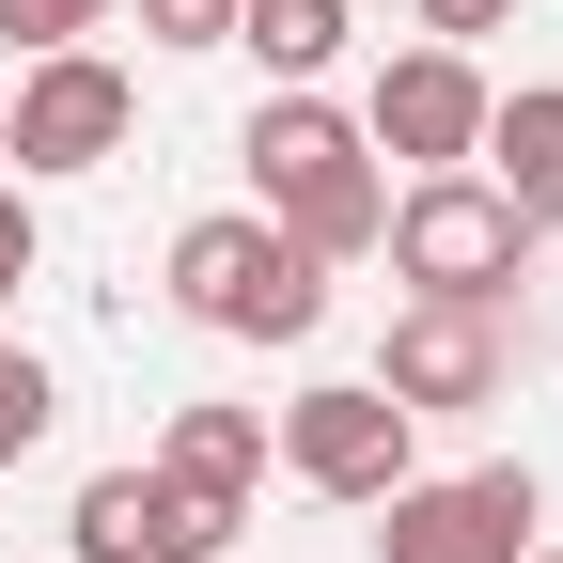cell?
Returning <instances> with one entry per match:
<instances>
[{"label": "cell", "instance_id": "1", "mask_svg": "<svg viewBox=\"0 0 563 563\" xmlns=\"http://www.w3.org/2000/svg\"><path fill=\"white\" fill-rule=\"evenodd\" d=\"M235 157H251V220H282L313 266H361V251H376V220H391V173H376L361 110H329V95H266Z\"/></svg>", "mask_w": 563, "mask_h": 563}, {"label": "cell", "instance_id": "2", "mask_svg": "<svg viewBox=\"0 0 563 563\" xmlns=\"http://www.w3.org/2000/svg\"><path fill=\"white\" fill-rule=\"evenodd\" d=\"M173 313L220 329V344H313V329H329V266L282 235V220L220 203V220L173 235Z\"/></svg>", "mask_w": 563, "mask_h": 563}, {"label": "cell", "instance_id": "3", "mask_svg": "<svg viewBox=\"0 0 563 563\" xmlns=\"http://www.w3.org/2000/svg\"><path fill=\"white\" fill-rule=\"evenodd\" d=\"M376 251H391V282H407V298L501 313L517 282H532V251H548V235H532L485 173H407V188H391V220H376Z\"/></svg>", "mask_w": 563, "mask_h": 563}, {"label": "cell", "instance_id": "4", "mask_svg": "<svg viewBox=\"0 0 563 563\" xmlns=\"http://www.w3.org/2000/svg\"><path fill=\"white\" fill-rule=\"evenodd\" d=\"M125 125H141V79H125V63H110V47H47V63L0 79V173H16V188H47V173H110Z\"/></svg>", "mask_w": 563, "mask_h": 563}, {"label": "cell", "instance_id": "5", "mask_svg": "<svg viewBox=\"0 0 563 563\" xmlns=\"http://www.w3.org/2000/svg\"><path fill=\"white\" fill-rule=\"evenodd\" d=\"M266 454L298 470L313 501H361V517H376L391 485L422 470V422H407V407H391L376 376H313L298 407H266Z\"/></svg>", "mask_w": 563, "mask_h": 563}, {"label": "cell", "instance_id": "6", "mask_svg": "<svg viewBox=\"0 0 563 563\" xmlns=\"http://www.w3.org/2000/svg\"><path fill=\"white\" fill-rule=\"evenodd\" d=\"M251 501L235 485H173V470H95L63 501V548L79 563H235Z\"/></svg>", "mask_w": 563, "mask_h": 563}, {"label": "cell", "instance_id": "7", "mask_svg": "<svg viewBox=\"0 0 563 563\" xmlns=\"http://www.w3.org/2000/svg\"><path fill=\"white\" fill-rule=\"evenodd\" d=\"M548 501H532V470H454V485H391L376 501V563H532Z\"/></svg>", "mask_w": 563, "mask_h": 563}, {"label": "cell", "instance_id": "8", "mask_svg": "<svg viewBox=\"0 0 563 563\" xmlns=\"http://www.w3.org/2000/svg\"><path fill=\"white\" fill-rule=\"evenodd\" d=\"M361 141H376V173H470L485 157V63L470 47H391L376 63V95H361Z\"/></svg>", "mask_w": 563, "mask_h": 563}, {"label": "cell", "instance_id": "9", "mask_svg": "<svg viewBox=\"0 0 563 563\" xmlns=\"http://www.w3.org/2000/svg\"><path fill=\"white\" fill-rule=\"evenodd\" d=\"M501 313H454V298H407L391 313V344H376V391L407 407V422H470V407H501Z\"/></svg>", "mask_w": 563, "mask_h": 563}, {"label": "cell", "instance_id": "10", "mask_svg": "<svg viewBox=\"0 0 563 563\" xmlns=\"http://www.w3.org/2000/svg\"><path fill=\"white\" fill-rule=\"evenodd\" d=\"M485 188L517 203L532 235H563V79H517V95H485Z\"/></svg>", "mask_w": 563, "mask_h": 563}, {"label": "cell", "instance_id": "11", "mask_svg": "<svg viewBox=\"0 0 563 563\" xmlns=\"http://www.w3.org/2000/svg\"><path fill=\"white\" fill-rule=\"evenodd\" d=\"M235 47L266 63V95H313L344 63V0H235Z\"/></svg>", "mask_w": 563, "mask_h": 563}, {"label": "cell", "instance_id": "12", "mask_svg": "<svg viewBox=\"0 0 563 563\" xmlns=\"http://www.w3.org/2000/svg\"><path fill=\"white\" fill-rule=\"evenodd\" d=\"M157 470L173 485H266V407H173V439H157Z\"/></svg>", "mask_w": 563, "mask_h": 563}, {"label": "cell", "instance_id": "13", "mask_svg": "<svg viewBox=\"0 0 563 563\" xmlns=\"http://www.w3.org/2000/svg\"><path fill=\"white\" fill-rule=\"evenodd\" d=\"M125 16V0H0V47H16V63H47V47H95Z\"/></svg>", "mask_w": 563, "mask_h": 563}, {"label": "cell", "instance_id": "14", "mask_svg": "<svg viewBox=\"0 0 563 563\" xmlns=\"http://www.w3.org/2000/svg\"><path fill=\"white\" fill-rule=\"evenodd\" d=\"M47 422H63V391H47V361H32V344H0V470H16V454L47 439Z\"/></svg>", "mask_w": 563, "mask_h": 563}, {"label": "cell", "instance_id": "15", "mask_svg": "<svg viewBox=\"0 0 563 563\" xmlns=\"http://www.w3.org/2000/svg\"><path fill=\"white\" fill-rule=\"evenodd\" d=\"M141 47H235V0H141Z\"/></svg>", "mask_w": 563, "mask_h": 563}, {"label": "cell", "instance_id": "16", "mask_svg": "<svg viewBox=\"0 0 563 563\" xmlns=\"http://www.w3.org/2000/svg\"><path fill=\"white\" fill-rule=\"evenodd\" d=\"M32 266H47V235H32V188L0 173V313H16V282H32Z\"/></svg>", "mask_w": 563, "mask_h": 563}, {"label": "cell", "instance_id": "17", "mask_svg": "<svg viewBox=\"0 0 563 563\" xmlns=\"http://www.w3.org/2000/svg\"><path fill=\"white\" fill-rule=\"evenodd\" d=\"M407 16H422V47H485V32L517 16V0H407Z\"/></svg>", "mask_w": 563, "mask_h": 563}, {"label": "cell", "instance_id": "18", "mask_svg": "<svg viewBox=\"0 0 563 563\" xmlns=\"http://www.w3.org/2000/svg\"><path fill=\"white\" fill-rule=\"evenodd\" d=\"M532 563H563V548H532Z\"/></svg>", "mask_w": 563, "mask_h": 563}]
</instances>
